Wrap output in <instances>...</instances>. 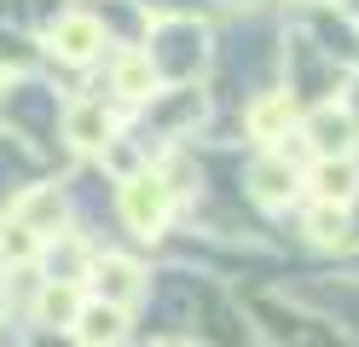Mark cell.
I'll return each mask as SVG.
<instances>
[{"label": "cell", "instance_id": "cell-9", "mask_svg": "<svg viewBox=\"0 0 359 347\" xmlns=\"http://www.w3.org/2000/svg\"><path fill=\"white\" fill-rule=\"evenodd\" d=\"M290 122H296V104H290V93H266V99L250 104V133L261 139V145H273V139L290 133Z\"/></svg>", "mask_w": 359, "mask_h": 347}, {"label": "cell", "instance_id": "cell-2", "mask_svg": "<svg viewBox=\"0 0 359 347\" xmlns=\"http://www.w3.org/2000/svg\"><path fill=\"white\" fill-rule=\"evenodd\" d=\"M110 133H116V116L104 110V99H76L64 110V139H70L76 151H104Z\"/></svg>", "mask_w": 359, "mask_h": 347}, {"label": "cell", "instance_id": "cell-15", "mask_svg": "<svg viewBox=\"0 0 359 347\" xmlns=\"http://www.w3.org/2000/svg\"><path fill=\"white\" fill-rule=\"evenodd\" d=\"M0 318H6V284H0Z\"/></svg>", "mask_w": 359, "mask_h": 347}, {"label": "cell", "instance_id": "cell-14", "mask_svg": "<svg viewBox=\"0 0 359 347\" xmlns=\"http://www.w3.org/2000/svg\"><path fill=\"white\" fill-rule=\"evenodd\" d=\"M0 254H6V261H35L41 254V231H29V226H18V220H6V231H0Z\"/></svg>", "mask_w": 359, "mask_h": 347}, {"label": "cell", "instance_id": "cell-3", "mask_svg": "<svg viewBox=\"0 0 359 347\" xmlns=\"http://www.w3.org/2000/svg\"><path fill=\"white\" fill-rule=\"evenodd\" d=\"M53 53L64 58V64H87L104 46V29H99V18H87V12H64L58 23H53Z\"/></svg>", "mask_w": 359, "mask_h": 347}, {"label": "cell", "instance_id": "cell-6", "mask_svg": "<svg viewBox=\"0 0 359 347\" xmlns=\"http://www.w3.org/2000/svg\"><path fill=\"white\" fill-rule=\"evenodd\" d=\"M76 336H81L87 347H116V341L128 336V307H110V301H81Z\"/></svg>", "mask_w": 359, "mask_h": 347}, {"label": "cell", "instance_id": "cell-7", "mask_svg": "<svg viewBox=\"0 0 359 347\" xmlns=\"http://www.w3.org/2000/svg\"><path fill=\"white\" fill-rule=\"evenodd\" d=\"M93 278H99V301H110V307H128V301L145 290L140 266H133V261H122V254H104V261L93 266Z\"/></svg>", "mask_w": 359, "mask_h": 347}, {"label": "cell", "instance_id": "cell-4", "mask_svg": "<svg viewBox=\"0 0 359 347\" xmlns=\"http://www.w3.org/2000/svg\"><path fill=\"white\" fill-rule=\"evenodd\" d=\"M307 139H313V151H319V156H348L353 139H359V122H353V110L319 104V110L307 116Z\"/></svg>", "mask_w": 359, "mask_h": 347}, {"label": "cell", "instance_id": "cell-1", "mask_svg": "<svg viewBox=\"0 0 359 347\" xmlns=\"http://www.w3.org/2000/svg\"><path fill=\"white\" fill-rule=\"evenodd\" d=\"M168 208H174V197H168V179L156 168H140V174L122 179V220L140 231V238H156V231H163Z\"/></svg>", "mask_w": 359, "mask_h": 347}, {"label": "cell", "instance_id": "cell-13", "mask_svg": "<svg viewBox=\"0 0 359 347\" xmlns=\"http://www.w3.org/2000/svg\"><path fill=\"white\" fill-rule=\"evenodd\" d=\"M307 231H313V243H342L348 238V208L342 203H319L307 215Z\"/></svg>", "mask_w": 359, "mask_h": 347}, {"label": "cell", "instance_id": "cell-8", "mask_svg": "<svg viewBox=\"0 0 359 347\" xmlns=\"http://www.w3.org/2000/svg\"><path fill=\"white\" fill-rule=\"evenodd\" d=\"M313 191H319V203H342L359 191V162L353 156H325L319 168H313Z\"/></svg>", "mask_w": 359, "mask_h": 347}, {"label": "cell", "instance_id": "cell-11", "mask_svg": "<svg viewBox=\"0 0 359 347\" xmlns=\"http://www.w3.org/2000/svg\"><path fill=\"white\" fill-rule=\"evenodd\" d=\"M76 313H81V290L70 284V278L41 290V324H47V330H58V324H76Z\"/></svg>", "mask_w": 359, "mask_h": 347}, {"label": "cell", "instance_id": "cell-10", "mask_svg": "<svg viewBox=\"0 0 359 347\" xmlns=\"http://www.w3.org/2000/svg\"><path fill=\"white\" fill-rule=\"evenodd\" d=\"M58 215H64L58 185H35V191H24V197L12 203V220H18V226H29V231H47V226H58Z\"/></svg>", "mask_w": 359, "mask_h": 347}, {"label": "cell", "instance_id": "cell-5", "mask_svg": "<svg viewBox=\"0 0 359 347\" xmlns=\"http://www.w3.org/2000/svg\"><path fill=\"white\" fill-rule=\"evenodd\" d=\"M250 185H255V197H261L266 208H284L290 197L302 191V179H296V168H290V156H278V151H266L255 168H250Z\"/></svg>", "mask_w": 359, "mask_h": 347}, {"label": "cell", "instance_id": "cell-12", "mask_svg": "<svg viewBox=\"0 0 359 347\" xmlns=\"http://www.w3.org/2000/svg\"><path fill=\"white\" fill-rule=\"evenodd\" d=\"M151 87H156L151 53H128V58L116 64V93H128V99H151Z\"/></svg>", "mask_w": 359, "mask_h": 347}, {"label": "cell", "instance_id": "cell-16", "mask_svg": "<svg viewBox=\"0 0 359 347\" xmlns=\"http://www.w3.org/2000/svg\"><path fill=\"white\" fill-rule=\"evenodd\" d=\"M0 81H6V64H0Z\"/></svg>", "mask_w": 359, "mask_h": 347}]
</instances>
